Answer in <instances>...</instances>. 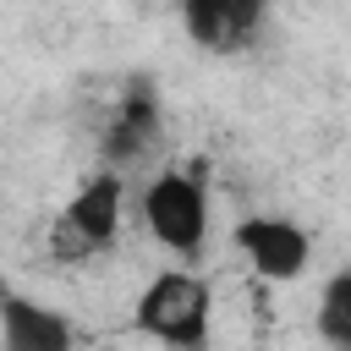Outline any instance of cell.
Wrapping results in <instances>:
<instances>
[{
    "label": "cell",
    "mask_w": 351,
    "mask_h": 351,
    "mask_svg": "<svg viewBox=\"0 0 351 351\" xmlns=\"http://www.w3.org/2000/svg\"><path fill=\"white\" fill-rule=\"evenodd\" d=\"M181 27L208 55H236V49H247L258 38L263 5L258 0H186L181 5Z\"/></svg>",
    "instance_id": "obj_6"
},
{
    "label": "cell",
    "mask_w": 351,
    "mask_h": 351,
    "mask_svg": "<svg viewBox=\"0 0 351 351\" xmlns=\"http://www.w3.org/2000/svg\"><path fill=\"white\" fill-rule=\"evenodd\" d=\"M318 335L340 351H351V269L329 274V285L318 291Z\"/></svg>",
    "instance_id": "obj_8"
},
{
    "label": "cell",
    "mask_w": 351,
    "mask_h": 351,
    "mask_svg": "<svg viewBox=\"0 0 351 351\" xmlns=\"http://www.w3.org/2000/svg\"><path fill=\"white\" fill-rule=\"evenodd\" d=\"M143 225L170 258H197L208 241V192L197 170H159L143 186Z\"/></svg>",
    "instance_id": "obj_3"
},
{
    "label": "cell",
    "mask_w": 351,
    "mask_h": 351,
    "mask_svg": "<svg viewBox=\"0 0 351 351\" xmlns=\"http://www.w3.org/2000/svg\"><path fill=\"white\" fill-rule=\"evenodd\" d=\"M132 324L170 346V351H203L208 346V285L192 274V269H165L143 285L137 307H132Z\"/></svg>",
    "instance_id": "obj_1"
},
{
    "label": "cell",
    "mask_w": 351,
    "mask_h": 351,
    "mask_svg": "<svg viewBox=\"0 0 351 351\" xmlns=\"http://www.w3.org/2000/svg\"><path fill=\"white\" fill-rule=\"evenodd\" d=\"M236 247L241 258L263 274V280H296L313 258V241L296 219H280V214H252L236 225Z\"/></svg>",
    "instance_id": "obj_5"
},
{
    "label": "cell",
    "mask_w": 351,
    "mask_h": 351,
    "mask_svg": "<svg viewBox=\"0 0 351 351\" xmlns=\"http://www.w3.org/2000/svg\"><path fill=\"white\" fill-rule=\"evenodd\" d=\"M121 203H126V186L115 170H99L93 181H82L49 225V252L60 263H88V258L110 252L121 236Z\"/></svg>",
    "instance_id": "obj_2"
},
{
    "label": "cell",
    "mask_w": 351,
    "mask_h": 351,
    "mask_svg": "<svg viewBox=\"0 0 351 351\" xmlns=\"http://www.w3.org/2000/svg\"><path fill=\"white\" fill-rule=\"evenodd\" d=\"M0 346L5 351H71V324L55 307H38L27 296H5V307H0Z\"/></svg>",
    "instance_id": "obj_7"
},
{
    "label": "cell",
    "mask_w": 351,
    "mask_h": 351,
    "mask_svg": "<svg viewBox=\"0 0 351 351\" xmlns=\"http://www.w3.org/2000/svg\"><path fill=\"white\" fill-rule=\"evenodd\" d=\"M159 132H165V121H159L154 88H148V82H132V88L121 93L110 126H104V170H115V176L137 170V165L159 148Z\"/></svg>",
    "instance_id": "obj_4"
}]
</instances>
